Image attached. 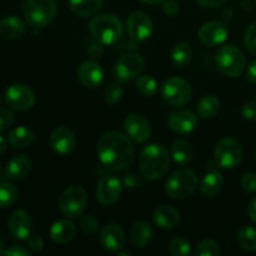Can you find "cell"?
Masks as SVG:
<instances>
[{"label": "cell", "instance_id": "6da1fadb", "mask_svg": "<svg viewBox=\"0 0 256 256\" xmlns=\"http://www.w3.org/2000/svg\"><path fill=\"white\" fill-rule=\"evenodd\" d=\"M96 152L102 164L112 172L128 169L135 156L130 139L119 132H109L102 135L98 142Z\"/></svg>", "mask_w": 256, "mask_h": 256}, {"label": "cell", "instance_id": "7a4b0ae2", "mask_svg": "<svg viewBox=\"0 0 256 256\" xmlns=\"http://www.w3.org/2000/svg\"><path fill=\"white\" fill-rule=\"evenodd\" d=\"M139 166L145 179H162L166 175L170 168V156L162 145L150 144L142 150L139 156Z\"/></svg>", "mask_w": 256, "mask_h": 256}, {"label": "cell", "instance_id": "3957f363", "mask_svg": "<svg viewBox=\"0 0 256 256\" xmlns=\"http://www.w3.org/2000/svg\"><path fill=\"white\" fill-rule=\"evenodd\" d=\"M89 32L95 42L102 45H112L122 36V22L114 14H99L89 22Z\"/></svg>", "mask_w": 256, "mask_h": 256}, {"label": "cell", "instance_id": "277c9868", "mask_svg": "<svg viewBox=\"0 0 256 256\" xmlns=\"http://www.w3.org/2000/svg\"><path fill=\"white\" fill-rule=\"evenodd\" d=\"M58 12L55 0H24L22 14L32 28H44L54 20Z\"/></svg>", "mask_w": 256, "mask_h": 256}, {"label": "cell", "instance_id": "5b68a950", "mask_svg": "<svg viewBox=\"0 0 256 256\" xmlns=\"http://www.w3.org/2000/svg\"><path fill=\"white\" fill-rule=\"evenodd\" d=\"M215 62L220 72L229 78H238L244 72L246 59L242 50L235 45H225L216 52Z\"/></svg>", "mask_w": 256, "mask_h": 256}, {"label": "cell", "instance_id": "8992f818", "mask_svg": "<svg viewBox=\"0 0 256 256\" xmlns=\"http://www.w3.org/2000/svg\"><path fill=\"white\" fill-rule=\"evenodd\" d=\"M196 174L192 169L182 168V169H178L168 178L165 192L172 199H185L196 190Z\"/></svg>", "mask_w": 256, "mask_h": 256}, {"label": "cell", "instance_id": "52a82bcc", "mask_svg": "<svg viewBox=\"0 0 256 256\" xmlns=\"http://www.w3.org/2000/svg\"><path fill=\"white\" fill-rule=\"evenodd\" d=\"M58 205L64 216L69 219H78L86 209V192L79 185H72L62 192Z\"/></svg>", "mask_w": 256, "mask_h": 256}, {"label": "cell", "instance_id": "ba28073f", "mask_svg": "<svg viewBox=\"0 0 256 256\" xmlns=\"http://www.w3.org/2000/svg\"><path fill=\"white\" fill-rule=\"evenodd\" d=\"M160 94L162 99L172 106H185L192 99V86L182 78L172 76L162 82Z\"/></svg>", "mask_w": 256, "mask_h": 256}, {"label": "cell", "instance_id": "9c48e42d", "mask_svg": "<svg viewBox=\"0 0 256 256\" xmlns=\"http://www.w3.org/2000/svg\"><path fill=\"white\" fill-rule=\"evenodd\" d=\"M215 162L222 169H234L242 159V148L238 140L224 138L215 148Z\"/></svg>", "mask_w": 256, "mask_h": 256}, {"label": "cell", "instance_id": "30bf717a", "mask_svg": "<svg viewBox=\"0 0 256 256\" xmlns=\"http://www.w3.org/2000/svg\"><path fill=\"white\" fill-rule=\"evenodd\" d=\"M145 68V62L142 56L136 52H129L125 54L115 62L112 74L118 82H128L135 79L142 72Z\"/></svg>", "mask_w": 256, "mask_h": 256}, {"label": "cell", "instance_id": "8fae6325", "mask_svg": "<svg viewBox=\"0 0 256 256\" xmlns=\"http://www.w3.org/2000/svg\"><path fill=\"white\" fill-rule=\"evenodd\" d=\"M5 102L12 109L25 112L32 108L35 102V95L26 85L12 84L5 92Z\"/></svg>", "mask_w": 256, "mask_h": 256}, {"label": "cell", "instance_id": "7c38bea8", "mask_svg": "<svg viewBox=\"0 0 256 256\" xmlns=\"http://www.w3.org/2000/svg\"><path fill=\"white\" fill-rule=\"evenodd\" d=\"M122 190V182L116 176L105 175L98 182L95 195H96V200L100 204L104 205V206H110L119 200Z\"/></svg>", "mask_w": 256, "mask_h": 256}, {"label": "cell", "instance_id": "4fadbf2b", "mask_svg": "<svg viewBox=\"0 0 256 256\" xmlns=\"http://www.w3.org/2000/svg\"><path fill=\"white\" fill-rule=\"evenodd\" d=\"M128 34L134 42H144L152 32V22L144 12H134L126 22Z\"/></svg>", "mask_w": 256, "mask_h": 256}, {"label": "cell", "instance_id": "5bb4252c", "mask_svg": "<svg viewBox=\"0 0 256 256\" xmlns=\"http://www.w3.org/2000/svg\"><path fill=\"white\" fill-rule=\"evenodd\" d=\"M228 38V28L224 22L212 20L200 28L199 39L205 46H218L222 45Z\"/></svg>", "mask_w": 256, "mask_h": 256}, {"label": "cell", "instance_id": "9a60e30c", "mask_svg": "<svg viewBox=\"0 0 256 256\" xmlns=\"http://www.w3.org/2000/svg\"><path fill=\"white\" fill-rule=\"evenodd\" d=\"M170 129L178 134H189L198 126V116L188 109H178L170 114L168 119Z\"/></svg>", "mask_w": 256, "mask_h": 256}, {"label": "cell", "instance_id": "2e32d148", "mask_svg": "<svg viewBox=\"0 0 256 256\" xmlns=\"http://www.w3.org/2000/svg\"><path fill=\"white\" fill-rule=\"evenodd\" d=\"M126 135L136 142H144L150 138V124L140 114H129L124 120Z\"/></svg>", "mask_w": 256, "mask_h": 256}, {"label": "cell", "instance_id": "e0dca14e", "mask_svg": "<svg viewBox=\"0 0 256 256\" xmlns=\"http://www.w3.org/2000/svg\"><path fill=\"white\" fill-rule=\"evenodd\" d=\"M49 142L54 152H56L58 154L66 155L75 149L76 139H75L74 132L69 128L58 126L50 134Z\"/></svg>", "mask_w": 256, "mask_h": 256}, {"label": "cell", "instance_id": "ac0fdd59", "mask_svg": "<svg viewBox=\"0 0 256 256\" xmlns=\"http://www.w3.org/2000/svg\"><path fill=\"white\" fill-rule=\"evenodd\" d=\"M9 232L15 239L25 240L30 236L32 230V216L24 210H15L8 220Z\"/></svg>", "mask_w": 256, "mask_h": 256}, {"label": "cell", "instance_id": "d6986e66", "mask_svg": "<svg viewBox=\"0 0 256 256\" xmlns=\"http://www.w3.org/2000/svg\"><path fill=\"white\" fill-rule=\"evenodd\" d=\"M100 242L102 248L110 252H118L125 246L126 236L119 225L108 224L100 232Z\"/></svg>", "mask_w": 256, "mask_h": 256}, {"label": "cell", "instance_id": "ffe728a7", "mask_svg": "<svg viewBox=\"0 0 256 256\" xmlns=\"http://www.w3.org/2000/svg\"><path fill=\"white\" fill-rule=\"evenodd\" d=\"M78 76L84 86L94 89L104 82V70L102 65L98 64L94 60H86L80 64L78 69Z\"/></svg>", "mask_w": 256, "mask_h": 256}, {"label": "cell", "instance_id": "44dd1931", "mask_svg": "<svg viewBox=\"0 0 256 256\" xmlns=\"http://www.w3.org/2000/svg\"><path fill=\"white\" fill-rule=\"evenodd\" d=\"M32 159L28 155H18V156L12 158L8 162L6 168L4 170V176L8 180L19 182V180H22L29 174L30 170H32Z\"/></svg>", "mask_w": 256, "mask_h": 256}, {"label": "cell", "instance_id": "7402d4cb", "mask_svg": "<svg viewBox=\"0 0 256 256\" xmlns=\"http://www.w3.org/2000/svg\"><path fill=\"white\" fill-rule=\"evenodd\" d=\"M49 235L50 239L56 244H68L76 235V226L70 220H59L52 225Z\"/></svg>", "mask_w": 256, "mask_h": 256}, {"label": "cell", "instance_id": "603a6c76", "mask_svg": "<svg viewBox=\"0 0 256 256\" xmlns=\"http://www.w3.org/2000/svg\"><path fill=\"white\" fill-rule=\"evenodd\" d=\"M154 222L160 229H174L180 222V212L172 205H162L155 210Z\"/></svg>", "mask_w": 256, "mask_h": 256}, {"label": "cell", "instance_id": "cb8c5ba5", "mask_svg": "<svg viewBox=\"0 0 256 256\" xmlns=\"http://www.w3.org/2000/svg\"><path fill=\"white\" fill-rule=\"evenodd\" d=\"M24 22L15 15H9L0 20V35L5 39H19L25 34Z\"/></svg>", "mask_w": 256, "mask_h": 256}, {"label": "cell", "instance_id": "d4e9b609", "mask_svg": "<svg viewBox=\"0 0 256 256\" xmlns=\"http://www.w3.org/2000/svg\"><path fill=\"white\" fill-rule=\"evenodd\" d=\"M154 236L152 225L146 222H138L130 229V240L136 248H145L150 244Z\"/></svg>", "mask_w": 256, "mask_h": 256}, {"label": "cell", "instance_id": "484cf974", "mask_svg": "<svg viewBox=\"0 0 256 256\" xmlns=\"http://www.w3.org/2000/svg\"><path fill=\"white\" fill-rule=\"evenodd\" d=\"M222 185H224L222 175L216 170H212V172H206L204 175V178H202L199 184V189L204 196L212 198L219 194Z\"/></svg>", "mask_w": 256, "mask_h": 256}, {"label": "cell", "instance_id": "4316f807", "mask_svg": "<svg viewBox=\"0 0 256 256\" xmlns=\"http://www.w3.org/2000/svg\"><path fill=\"white\" fill-rule=\"evenodd\" d=\"M104 2L105 0H68L70 10L82 18L96 14L104 6Z\"/></svg>", "mask_w": 256, "mask_h": 256}, {"label": "cell", "instance_id": "83f0119b", "mask_svg": "<svg viewBox=\"0 0 256 256\" xmlns=\"http://www.w3.org/2000/svg\"><path fill=\"white\" fill-rule=\"evenodd\" d=\"M34 138V132L29 128L20 125L9 132L8 142L15 149H22V148H26L28 145L32 144Z\"/></svg>", "mask_w": 256, "mask_h": 256}, {"label": "cell", "instance_id": "f1b7e54d", "mask_svg": "<svg viewBox=\"0 0 256 256\" xmlns=\"http://www.w3.org/2000/svg\"><path fill=\"white\" fill-rule=\"evenodd\" d=\"M172 158L179 165L189 164L192 158V148L186 140H176L172 145Z\"/></svg>", "mask_w": 256, "mask_h": 256}, {"label": "cell", "instance_id": "f546056e", "mask_svg": "<svg viewBox=\"0 0 256 256\" xmlns=\"http://www.w3.org/2000/svg\"><path fill=\"white\" fill-rule=\"evenodd\" d=\"M198 114L204 119H212L219 112L220 102L214 95H205L198 102Z\"/></svg>", "mask_w": 256, "mask_h": 256}, {"label": "cell", "instance_id": "4dcf8cb0", "mask_svg": "<svg viewBox=\"0 0 256 256\" xmlns=\"http://www.w3.org/2000/svg\"><path fill=\"white\" fill-rule=\"evenodd\" d=\"M192 58V50L190 44L182 42L174 46L172 52V62L176 65L178 68H185L190 64Z\"/></svg>", "mask_w": 256, "mask_h": 256}, {"label": "cell", "instance_id": "1f68e13d", "mask_svg": "<svg viewBox=\"0 0 256 256\" xmlns=\"http://www.w3.org/2000/svg\"><path fill=\"white\" fill-rule=\"evenodd\" d=\"M238 246L245 252H256V229L245 226L238 232Z\"/></svg>", "mask_w": 256, "mask_h": 256}, {"label": "cell", "instance_id": "d6a6232c", "mask_svg": "<svg viewBox=\"0 0 256 256\" xmlns=\"http://www.w3.org/2000/svg\"><path fill=\"white\" fill-rule=\"evenodd\" d=\"M18 199V189L10 182H0V209L12 206Z\"/></svg>", "mask_w": 256, "mask_h": 256}, {"label": "cell", "instance_id": "836d02e7", "mask_svg": "<svg viewBox=\"0 0 256 256\" xmlns=\"http://www.w3.org/2000/svg\"><path fill=\"white\" fill-rule=\"evenodd\" d=\"M136 90L144 96H152L156 92L158 82L152 75H142L136 80Z\"/></svg>", "mask_w": 256, "mask_h": 256}, {"label": "cell", "instance_id": "e575fe53", "mask_svg": "<svg viewBox=\"0 0 256 256\" xmlns=\"http://www.w3.org/2000/svg\"><path fill=\"white\" fill-rule=\"evenodd\" d=\"M192 245L184 238L176 236L169 242V252L172 256H186L192 252Z\"/></svg>", "mask_w": 256, "mask_h": 256}, {"label": "cell", "instance_id": "d590c367", "mask_svg": "<svg viewBox=\"0 0 256 256\" xmlns=\"http://www.w3.org/2000/svg\"><path fill=\"white\" fill-rule=\"evenodd\" d=\"M220 252H220L219 244L209 239L199 242L194 250L195 256H219Z\"/></svg>", "mask_w": 256, "mask_h": 256}, {"label": "cell", "instance_id": "8d00e7d4", "mask_svg": "<svg viewBox=\"0 0 256 256\" xmlns=\"http://www.w3.org/2000/svg\"><path fill=\"white\" fill-rule=\"evenodd\" d=\"M79 228L85 235H95L99 232V222L92 215H82L79 220Z\"/></svg>", "mask_w": 256, "mask_h": 256}, {"label": "cell", "instance_id": "74e56055", "mask_svg": "<svg viewBox=\"0 0 256 256\" xmlns=\"http://www.w3.org/2000/svg\"><path fill=\"white\" fill-rule=\"evenodd\" d=\"M122 88L120 86V84L118 82H114V84H110L109 86L105 89L104 92V99L108 104H116V102H120V99L122 98Z\"/></svg>", "mask_w": 256, "mask_h": 256}, {"label": "cell", "instance_id": "f35d334b", "mask_svg": "<svg viewBox=\"0 0 256 256\" xmlns=\"http://www.w3.org/2000/svg\"><path fill=\"white\" fill-rule=\"evenodd\" d=\"M244 42L249 52L256 55V22L249 25L244 35Z\"/></svg>", "mask_w": 256, "mask_h": 256}, {"label": "cell", "instance_id": "ab89813d", "mask_svg": "<svg viewBox=\"0 0 256 256\" xmlns=\"http://www.w3.org/2000/svg\"><path fill=\"white\" fill-rule=\"evenodd\" d=\"M14 124V114L9 109L0 108V134L8 132Z\"/></svg>", "mask_w": 256, "mask_h": 256}, {"label": "cell", "instance_id": "60d3db41", "mask_svg": "<svg viewBox=\"0 0 256 256\" xmlns=\"http://www.w3.org/2000/svg\"><path fill=\"white\" fill-rule=\"evenodd\" d=\"M242 188L244 192L249 194H255L256 192V174L255 172H246L242 178Z\"/></svg>", "mask_w": 256, "mask_h": 256}, {"label": "cell", "instance_id": "b9f144b4", "mask_svg": "<svg viewBox=\"0 0 256 256\" xmlns=\"http://www.w3.org/2000/svg\"><path fill=\"white\" fill-rule=\"evenodd\" d=\"M122 184L128 189H136V188H139L142 184V182L138 174H135V172H128V174L124 175Z\"/></svg>", "mask_w": 256, "mask_h": 256}, {"label": "cell", "instance_id": "7bdbcfd3", "mask_svg": "<svg viewBox=\"0 0 256 256\" xmlns=\"http://www.w3.org/2000/svg\"><path fill=\"white\" fill-rule=\"evenodd\" d=\"M242 114L244 119L256 120V100H250L242 106Z\"/></svg>", "mask_w": 256, "mask_h": 256}, {"label": "cell", "instance_id": "ee69618b", "mask_svg": "<svg viewBox=\"0 0 256 256\" xmlns=\"http://www.w3.org/2000/svg\"><path fill=\"white\" fill-rule=\"evenodd\" d=\"M28 246L32 252H42L44 248V240L39 235H30L28 238Z\"/></svg>", "mask_w": 256, "mask_h": 256}, {"label": "cell", "instance_id": "f6af8a7d", "mask_svg": "<svg viewBox=\"0 0 256 256\" xmlns=\"http://www.w3.org/2000/svg\"><path fill=\"white\" fill-rule=\"evenodd\" d=\"M162 10L168 16H175L179 12L180 8L175 0H165L164 5H162Z\"/></svg>", "mask_w": 256, "mask_h": 256}, {"label": "cell", "instance_id": "bcb514c9", "mask_svg": "<svg viewBox=\"0 0 256 256\" xmlns=\"http://www.w3.org/2000/svg\"><path fill=\"white\" fill-rule=\"evenodd\" d=\"M4 255H6V256H30L32 255V252H30L28 249H25V248L19 246V245H12V246H10L9 249L5 250Z\"/></svg>", "mask_w": 256, "mask_h": 256}, {"label": "cell", "instance_id": "7dc6e473", "mask_svg": "<svg viewBox=\"0 0 256 256\" xmlns=\"http://www.w3.org/2000/svg\"><path fill=\"white\" fill-rule=\"evenodd\" d=\"M88 52H89V55L92 59H99V58H102V54H104V48H102V44L96 42H94V44L90 45L89 49H88Z\"/></svg>", "mask_w": 256, "mask_h": 256}, {"label": "cell", "instance_id": "c3c4849f", "mask_svg": "<svg viewBox=\"0 0 256 256\" xmlns=\"http://www.w3.org/2000/svg\"><path fill=\"white\" fill-rule=\"evenodd\" d=\"M198 4L206 9H214V8L222 6V4L226 2V0H196Z\"/></svg>", "mask_w": 256, "mask_h": 256}, {"label": "cell", "instance_id": "681fc988", "mask_svg": "<svg viewBox=\"0 0 256 256\" xmlns=\"http://www.w3.org/2000/svg\"><path fill=\"white\" fill-rule=\"evenodd\" d=\"M246 76H248V80H249L252 84H256V60H254V62L249 65Z\"/></svg>", "mask_w": 256, "mask_h": 256}, {"label": "cell", "instance_id": "f907efd6", "mask_svg": "<svg viewBox=\"0 0 256 256\" xmlns=\"http://www.w3.org/2000/svg\"><path fill=\"white\" fill-rule=\"evenodd\" d=\"M248 214H249L250 219L256 224V196L252 198V202H249V206H248Z\"/></svg>", "mask_w": 256, "mask_h": 256}, {"label": "cell", "instance_id": "816d5d0a", "mask_svg": "<svg viewBox=\"0 0 256 256\" xmlns=\"http://www.w3.org/2000/svg\"><path fill=\"white\" fill-rule=\"evenodd\" d=\"M242 6L245 10H252L256 8V0H242Z\"/></svg>", "mask_w": 256, "mask_h": 256}, {"label": "cell", "instance_id": "f5cc1de1", "mask_svg": "<svg viewBox=\"0 0 256 256\" xmlns=\"http://www.w3.org/2000/svg\"><path fill=\"white\" fill-rule=\"evenodd\" d=\"M5 150H6V140L4 139V136L0 135V155L4 154Z\"/></svg>", "mask_w": 256, "mask_h": 256}, {"label": "cell", "instance_id": "db71d44e", "mask_svg": "<svg viewBox=\"0 0 256 256\" xmlns=\"http://www.w3.org/2000/svg\"><path fill=\"white\" fill-rule=\"evenodd\" d=\"M142 2H144V4H150V5H156V4H160V2H165V0H140Z\"/></svg>", "mask_w": 256, "mask_h": 256}, {"label": "cell", "instance_id": "11a10c76", "mask_svg": "<svg viewBox=\"0 0 256 256\" xmlns=\"http://www.w3.org/2000/svg\"><path fill=\"white\" fill-rule=\"evenodd\" d=\"M4 252H5V242H4V240L0 238V255L4 254Z\"/></svg>", "mask_w": 256, "mask_h": 256}, {"label": "cell", "instance_id": "9f6ffc18", "mask_svg": "<svg viewBox=\"0 0 256 256\" xmlns=\"http://www.w3.org/2000/svg\"><path fill=\"white\" fill-rule=\"evenodd\" d=\"M116 254L119 256H130V252H118Z\"/></svg>", "mask_w": 256, "mask_h": 256}, {"label": "cell", "instance_id": "6f0895ef", "mask_svg": "<svg viewBox=\"0 0 256 256\" xmlns=\"http://www.w3.org/2000/svg\"><path fill=\"white\" fill-rule=\"evenodd\" d=\"M0 174H2V164H0Z\"/></svg>", "mask_w": 256, "mask_h": 256}, {"label": "cell", "instance_id": "680465c9", "mask_svg": "<svg viewBox=\"0 0 256 256\" xmlns=\"http://www.w3.org/2000/svg\"><path fill=\"white\" fill-rule=\"evenodd\" d=\"M255 158H256V152H255Z\"/></svg>", "mask_w": 256, "mask_h": 256}, {"label": "cell", "instance_id": "91938a15", "mask_svg": "<svg viewBox=\"0 0 256 256\" xmlns=\"http://www.w3.org/2000/svg\"><path fill=\"white\" fill-rule=\"evenodd\" d=\"M0 100H2V98H0Z\"/></svg>", "mask_w": 256, "mask_h": 256}]
</instances>
